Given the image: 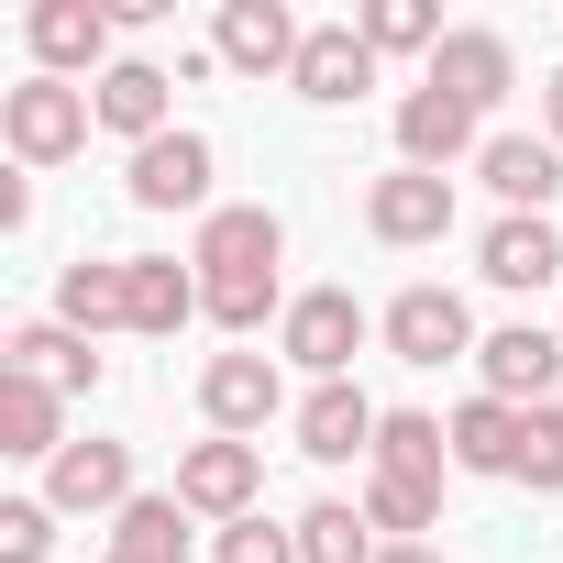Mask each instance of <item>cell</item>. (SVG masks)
Segmentation results:
<instances>
[{
    "label": "cell",
    "mask_w": 563,
    "mask_h": 563,
    "mask_svg": "<svg viewBox=\"0 0 563 563\" xmlns=\"http://www.w3.org/2000/svg\"><path fill=\"white\" fill-rule=\"evenodd\" d=\"M122 188H133V210H199V199H210V144H199V133H155Z\"/></svg>",
    "instance_id": "cell-18"
},
{
    "label": "cell",
    "mask_w": 563,
    "mask_h": 563,
    "mask_svg": "<svg viewBox=\"0 0 563 563\" xmlns=\"http://www.w3.org/2000/svg\"><path fill=\"white\" fill-rule=\"evenodd\" d=\"M288 89H299V100H321V111H343V100H365V89H376V45H365L354 23H310V45H299Z\"/></svg>",
    "instance_id": "cell-13"
},
{
    "label": "cell",
    "mask_w": 563,
    "mask_h": 563,
    "mask_svg": "<svg viewBox=\"0 0 563 563\" xmlns=\"http://www.w3.org/2000/svg\"><path fill=\"white\" fill-rule=\"evenodd\" d=\"M166 89H177L166 67H144V56H122V67H111V78L89 89V100H100V133H122L133 155H144L155 133H177V122H166Z\"/></svg>",
    "instance_id": "cell-20"
},
{
    "label": "cell",
    "mask_w": 563,
    "mask_h": 563,
    "mask_svg": "<svg viewBox=\"0 0 563 563\" xmlns=\"http://www.w3.org/2000/svg\"><path fill=\"white\" fill-rule=\"evenodd\" d=\"M475 177L508 199V210H530V221H552V188H563V144L541 133H486V155H475Z\"/></svg>",
    "instance_id": "cell-15"
},
{
    "label": "cell",
    "mask_w": 563,
    "mask_h": 563,
    "mask_svg": "<svg viewBox=\"0 0 563 563\" xmlns=\"http://www.w3.org/2000/svg\"><path fill=\"white\" fill-rule=\"evenodd\" d=\"M111 23H122V12H100V0H34V23H23V34H34L45 78H67V89H78V78L111 56ZM100 78H111V67H100Z\"/></svg>",
    "instance_id": "cell-12"
},
{
    "label": "cell",
    "mask_w": 563,
    "mask_h": 563,
    "mask_svg": "<svg viewBox=\"0 0 563 563\" xmlns=\"http://www.w3.org/2000/svg\"><path fill=\"white\" fill-rule=\"evenodd\" d=\"M56 552V508L45 497H0V563H45Z\"/></svg>",
    "instance_id": "cell-31"
},
{
    "label": "cell",
    "mask_w": 563,
    "mask_h": 563,
    "mask_svg": "<svg viewBox=\"0 0 563 563\" xmlns=\"http://www.w3.org/2000/svg\"><path fill=\"white\" fill-rule=\"evenodd\" d=\"M365 519L387 541H431L442 530V486H409V475H365Z\"/></svg>",
    "instance_id": "cell-29"
},
{
    "label": "cell",
    "mask_w": 563,
    "mask_h": 563,
    "mask_svg": "<svg viewBox=\"0 0 563 563\" xmlns=\"http://www.w3.org/2000/svg\"><path fill=\"white\" fill-rule=\"evenodd\" d=\"M519 420L530 409H508V398H464L442 431H453V464L464 475H519Z\"/></svg>",
    "instance_id": "cell-23"
},
{
    "label": "cell",
    "mask_w": 563,
    "mask_h": 563,
    "mask_svg": "<svg viewBox=\"0 0 563 563\" xmlns=\"http://www.w3.org/2000/svg\"><path fill=\"white\" fill-rule=\"evenodd\" d=\"M442 464H453V431H442V420H420V409H387V431H376V464H365V475L442 486Z\"/></svg>",
    "instance_id": "cell-25"
},
{
    "label": "cell",
    "mask_w": 563,
    "mask_h": 563,
    "mask_svg": "<svg viewBox=\"0 0 563 563\" xmlns=\"http://www.w3.org/2000/svg\"><path fill=\"white\" fill-rule=\"evenodd\" d=\"M387 541H376V519L365 508H343V497H321L310 519H299V563H376Z\"/></svg>",
    "instance_id": "cell-27"
},
{
    "label": "cell",
    "mask_w": 563,
    "mask_h": 563,
    "mask_svg": "<svg viewBox=\"0 0 563 563\" xmlns=\"http://www.w3.org/2000/svg\"><path fill=\"white\" fill-rule=\"evenodd\" d=\"M45 508H56V519H89V508L122 519V508H133V453H122V442H67V453L45 464Z\"/></svg>",
    "instance_id": "cell-10"
},
{
    "label": "cell",
    "mask_w": 563,
    "mask_h": 563,
    "mask_svg": "<svg viewBox=\"0 0 563 563\" xmlns=\"http://www.w3.org/2000/svg\"><path fill=\"white\" fill-rule=\"evenodd\" d=\"M376 431H387V409H376L354 376H332V387L299 398V453H310V464H354V453L376 464Z\"/></svg>",
    "instance_id": "cell-8"
},
{
    "label": "cell",
    "mask_w": 563,
    "mask_h": 563,
    "mask_svg": "<svg viewBox=\"0 0 563 563\" xmlns=\"http://www.w3.org/2000/svg\"><path fill=\"white\" fill-rule=\"evenodd\" d=\"M475 365H486V398H508V409H552L563 332H530V321H508V332H486V343H475Z\"/></svg>",
    "instance_id": "cell-11"
},
{
    "label": "cell",
    "mask_w": 563,
    "mask_h": 563,
    "mask_svg": "<svg viewBox=\"0 0 563 563\" xmlns=\"http://www.w3.org/2000/svg\"><path fill=\"white\" fill-rule=\"evenodd\" d=\"M89 122H100V100L67 89V78L0 89V144H12V166H67V155H89Z\"/></svg>",
    "instance_id": "cell-2"
},
{
    "label": "cell",
    "mask_w": 563,
    "mask_h": 563,
    "mask_svg": "<svg viewBox=\"0 0 563 563\" xmlns=\"http://www.w3.org/2000/svg\"><path fill=\"white\" fill-rule=\"evenodd\" d=\"M365 232L398 243V254H409V243H442V232H453V177H431V166L376 177V188H365Z\"/></svg>",
    "instance_id": "cell-6"
},
{
    "label": "cell",
    "mask_w": 563,
    "mask_h": 563,
    "mask_svg": "<svg viewBox=\"0 0 563 563\" xmlns=\"http://www.w3.org/2000/svg\"><path fill=\"white\" fill-rule=\"evenodd\" d=\"M541 122H552V144H563V67L541 78Z\"/></svg>",
    "instance_id": "cell-33"
},
{
    "label": "cell",
    "mask_w": 563,
    "mask_h": 563,
    "mask_svg": "<svg viewBox=\"0 0 563 563\" xmlns=\"http://www.w3.org/2000/svg\"><path fill=\"white\" fill-rule=\"evenodd\" d=\"M56 321H67V332H133V288H122V265H89V254H78V265L56 276Z\"/></svg>",
    "instance_id": "cell-24"
},
{
    "label": "cell",
    "mask_w": 563,
    "mask_h": 563,
    "mask_svg": "<svg viewBox=\"0 0 563 563\" xmlns=\"http://www.w3.org/2000/svg\"><path fill=\"white\" fill-rule=\"evenodd\" d=\"M475 122H486V111H464V100H453V89H431V78H420V89H409V100H398V155H409V166H431V177H442V166H453V155H464V144H475ZM475 155H486V144H475Z\"/></svg>",
    "instance_id": "cell-17"
},
{
    "label": "cell",
    "mask_w": 563,
    "mask_h": 563,
    "mask_svg": "<svg viewBox=\"0 0 563 563\" xmlns=\"http://www.w3.org/2000/svg\"><path fill=\"white\" fill-rule=\"evenodd\" d=\"M0 453H23V464L67 453V398L45 376H0Z\"/></svg>",
    "instance_id": "cell-21"
},
{
    "label": "cell",
    "mask_w": 563,
    "mask_h": 563,
    "mask_svg": "<svg viewBox=\"0 0 563 563\" xmlns=\"http://www.w3.org/2000/svg\"><path fill=\"white\" fill-rule=\"evenodd\" d=\"M122 288H133V332H177L188 310H199V265H177V254H122Z\"/></svg>",
    "instance_id": "cell-22"
},
{
    "label": "cell",
    "mask_w": 563,
    "mask_h": 563,
    "mask_svg": "<svg viewBox=\"0 0 563 563\" xmlns=\"http://www.w3.org/2000/svg\"><path fill=\"white\" fill-rule=\"evenodd\" d=\"M354 34H365L376 56H442V12H431V0H365Z\"/></svg>",
    "instance_id": "cell-28"
},
{
    "label": "cell",
    "mask_w": 563,
    "mask_h": 563,
    "mask_svg": "<svg viewBox=\"0 0 563 563\" xmlns=\"http://www.w3.org/2000/svg\"><path fill=\"white\" fill-rule=\"evenodd\" d=\"M519 486L530 497H563V398L519 420Z\"/></svg>",
    "instance_id": "cell-30"
},
{
    "label": "cell",
    "mask_w": 563,
    "mask_h": 563,
    "mask_svg": "<svg viewBox=\"0 0 563 563\" xmlns=\"http://www.w3.org/2000/svg\"><path fill=\"white\" fill-rule=\"evenodd\" d=\"M431 89H453L464 111H497V100L519 89V56H508V34H486V23L442 34V56H431Z\"/></svg>",
    "instance_id": "cell-14"
},
{
    "label": "cell",
    "mask_w": 563,
    "mask_h": 563,
    "mask_svg": "<svg viewBox=\"0 0 563 563\" xmlns=\"http://www.w3.org/2000/svg\"><path fill=\"white\" fill-rule=\"evenodd\" d=\"M276 354H288V365H310L321 387L365 354V310H354V288H299L288 299V321H276Z\"/></svg>",
    "instance_id": "cell-3"
},
{
    "label": "cell",
    "mask_w": 563,
    "mask_h": 563,
    "mask_svg": "<svg viewBox=\"0 0 563 563\" xmlns=\"http://www.w3.org/2000/svg\"><path fill=\"white\" fill-rule=\"evenodd\" d=\"M376 563H442V552H431V541H387Z\"/></svg>",
    "instance_id": "cell-34"
},
{
    "label": "cell",
    "mask_w": 563,
    "mask_h": 563,
    "mask_svg": "<svg viewBox=\"0 0 563 563\" xmlns=\"http://www.w3.org/2000/svg\"><path fill=\"white\" fill-rule=\"evenodd\" d=\"M376 332H387V354H398V365H453V354H475V321H464V299H453V288H398Z\"/></svg>",
    "instance_id": "cell-7"
},
{
    "label": "cell",
    "mask_w": 563,
    "mask_h": 563,
    "mask_svg": "<svg viewBox=\"0 0 563 563\" xmlns=\"http://www.w3.org/2000/svg\"><path fill=\"white\" fill-rule=\"evenodd\" d=\"M0 376H45L56 398H89V387H100V354H89V332H67V321H23L12 343H0Z\"/></svg>",
    "instance_id": "cell-16"
},
{
    "label": "cell",
    "mask_w": 563,
    "mask_h": 563,
    "mask_svg": "<svg viewBox=\"0 0 563 563\" xmlns=\"http://www.w3.org/2000/svg\"><path fill=\"white\" fill-rule=\"evenodd\" d=\"M111 563H122V552H111Z\"/></svg>",
    "instance_id": "cell-35"
},
{
    "label": "cell",
    "mask_w": 563,
    "mask_h": 563,
    "mask_svg": "<svg viewBox=\"0 0 563 563\" xmlns=\"http://www.w3.org/2000/svg\"><path fill=\"white\" fill-rule=\"evenodd\" d=\"M299 12H288V0H232V12H221V34H210V56L221 67H243V78H288L299 67Z\"/></svg>",
    "instance_id": "cell-9"
},
{
    "label": "cell",
    "mask_w": 563,
    "mask_h": 563,
    "mask_svg": "<svg viewBox=\"0 0 563 563\" xmlns=\"http://www.w3.org/2000/svg\"><path fill=\"white\" fill-rule=\"evenodd\" d=\"M254 486H265V453H254V442H221V431H210V442L177 453V508H188V519H221V530H232V519H254Z\"/></svg>",
    "instance_id": "cell-4"
},
{
    "label": "cell",
    "mask_w": 563,
    "mask_h": 563,
    "mask_svg": "<svg viewBox=\"0 0 563 563\" xmlns=\"http://www.w3.org/2000/svg\"><path fill=\"white\" fill-rule=\"evenodd\" d=\"M221 563H299V530H276V519L254 508V519L221 530Z\"/></svg>",
    "instance_id": "cell-32"
},
{
    "label": "cell",
    "mask_w": 563,
    "mask_h": 563,
    "mask_svg": "<svg viewBox=\"0 0 563 563\" xmlns=\"http://www.w3.org/2000/svg\"><path fill=\"white\" fill-rule=\"evenodd\" d=\"M199 310L221 321V332H265V310H276V265H288V221H276V210H210L199 221ZM276 321H288V310H276Z\"/></svg>",
    "instance_id": "cell-1"
},
{
    "label": "cell",
    "mask_w": 563,
    "mask_h": 563,
    "mask_svg": "<svg viewBox=\"0 0 563 563\" xmlns=\"http://www.w3.org/2000/svg\"><path fill=\"white\" fill-rule=\"evenodd\" d=\"M199 409L221 442H254L276 409H288V376H276V354H210L199 365Z\"/></svg>",
    "instance_id": "cell-5"
},
{
    "label": "cell",
    "mask_w": 563,
    "mask_h": 563,
    "mask_svg": "<svg viewBox=\"0 0 563 563\" xmlns=\"http://www.w3.org/2000/svg\"><path fill=\"white\" fill-rule=\"evenodd\" d=\"M111 552H122V563H177V552H188V508H177V486H166V497H133V508L111 519Z\"/></svg>",
    "instance_id": "cell-26"
},
{
    "label": "cell",
    "mask_w": 563,
    "mask_h": 563,
    "mask_svg": "<svg viewBox=\"0 0 563 563\" xmlns=\"http://www.w3.org/2000/svg\"><path fill=\"white\" fill-rule=\"evenodd\" d=\"M475 276H486V288H552V276H563V232L530 221V210H508V221L475 243Z\"/></svg>",
    "instance_id": "cell-19"
}]
</instances>
